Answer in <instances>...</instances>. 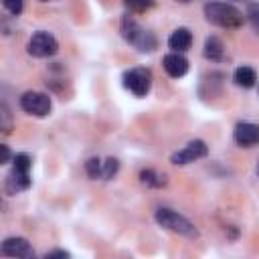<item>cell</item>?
Returning <instances> with one entry per match:
<instances>
[{
	"mask_svg": "<svg viewBox=\"0 0 259 259\" xmlns=\"http://www.w3.org/2000/svg\"><path fill=\"white\" fill-rule=\"evenodd\" d=\"M132 12H146L154 6V0H123Z\"/></svg>",
	"mask_w": 259,
	"mask_h": 259,
	"instance_id": "cell-19",
	"label": "cell"
},
{
	"mask_svg": "<svg viewBox=\"0 0 259 259\" xmlns=\"http://www.w3.org/2000/svg\"><path fill=\"white\" fill-rule=\"evenodd\" d=\"M255 172H257V176H259V160H257V166H255Z\"/></svg>",
	"mask_w": 259,
	"mask_h": 259,
	"instance_id": "cell-25",
	"label": "cell"
},
{
	"mask_svg": "<svg viewBox=\"0 0 259 259\" xmlns=\"http://www.w3.org/2000/svg\"><path fill=\"white\" fill-rule=\"evenodd\" d=\"M117 168H119V162H117L115 158H107V160L103 162L101 178H103V180H109V178H113V176H115V172H117Z\"/></svg>",
	"mask_w": 259,
	"mask_h": 259,
	"instance_id": "cell-18",
	"label": "cell"
},
{
	"mask_svg": "<svg viewBox=\"0 0 259 259\" xmlns=\"http://www.w3.org/2000/svg\"><path fill=\"white\" fill-rule=\"evenodd\" d=\"M247 16H249V22L253 26V30L259 34V2H253L247 10Z\"/></svg>",
	"mask_w": 259,
	"mask_h": 259,
	"instance_id": "cell-20",
	"label": "cell"
},
{
	"mask_svg": "<svg viewBox=\"0 0 259 259\" xmlns=\"http://www.w3.org/2000/svg\"><path fill=\"white\" fill-rule=\"evenodd\" d=\"M20 107H22V111H26L28 115L45 117V115H49L53 103H51V97H49L47 93H40V91H26V93H22V97H20Z\"/></svg>",
	"mask_w": 259,
	"mask_h": 259,
	"instance_id": "cell-6",
	"label": "cell"
},
{
	"mask_svg": "<svg viewBox=\"0 0 259 259\" xmlns=\"http://www.w3.org/2000/svg\"><path fill=\"white\" fill-rule=\"evenodd\" d=\"M67 257H71V253L65 249H55V251H49L45 255V259H67Z\"/></svg>",
	"mask_w": 259,
	"mask_h": 259,
	"instance_id": "cell-22",
	"label": "cell"
},
{
	"mask_svg": "<svg viewBox=\"0 0 259 259\" xmlns=\"http://www.w3.org/2000/svg\"><path fill=\"white\" fill-rule=\"evenodd\" d=\"M30 172H20L16 168H12V172L6 176V182H4V188L8 194H16V192H22L30 186Z\"/></svg>",
	"mask_w": 259,
	"mask_h": 259,
	"instance_id": "cell-11",
	"label": "cell"
},
{
	"mask_svg": "<svg viewBox=\"0 0 259 259\" xmlns=\"http://www.w3.org/2000/svg\"><path fill=\"white\" fill-rule=\"evenodd\" d=\"M123 85L136 97H144L152 87V71L148 67H134L123 73Z\"/></svg>",
	"mask_w": 259,
	"mask_h": 259,
	"instance_id": "cell-4",
	"label": "cell"
},
{
	"mask_svg": "<svg viewBox=\"0 0 259 259\" xmlns=\"http://www.w3.org/2000/svg\"><path fill=\"white\" fill-rule=\"evenodd\" d=\"M30 166H32V160L28 154H16L12 160V168H16L20 172H30Z\"/></svg>",
	"mask_w": 259,
	"mask_h": 259,
	"instance_id": "cell-17",
	"label": "cell"
},
{
	"mask_svg": "<svg viewBox=\"0 0 259 259\" xmlns=\"http://www.w3.org/2000/svg\"><path fill=\"white\" fill-rule=\"evenodd\" d=\"M156 223H158L160 227H164V229H168V231H172V233L184 235V237H194V235H196L194 225H192L186 217L178 214V212L172 210V208H158V210H156Z\"/></svg>",
	"mask_w": 259,
	"mask_h": 259,
	"instance_id": "cell-3",
	"label": "cell"
},
{
	"mask_svg": "<svg viewBox=\"0 0 259 259\" xmlns=\"http://www.w3.org/2000/svg\"><path fill=\"white\" fill-rule=\"evenodd\" d=\"M204 57L208 61H223L225 59V45L219 36H206L204 40Z\"/></svg>",
	"mask_w": 259,
	"mask_h": 259,
	"instance_id": "cell-13",
	"label": "cell"
},
{
	"mask_svg": "<svg viewBox=\"0 0 259 259\" xmlns=\"http://www.w3.org/2000/svg\"><path fill=\"white\" fill-rule=\"evenodd\" d=\"M178 2H188V0H178Z\"/></svg>",
	"mask_w": 259,
	"mask_h": 259,
	"instance_id": "cell-26",
	"label": "cell"
},
{
	"mask_svg": "<svg viewBox=\"0 0 259 259\" xmlns=\"http://www.w3.org/2000/svg\"><path fill=\"white\" fill-rule=\"evenodd\" d=\"M28 53L36 59H47V57H53L57 51H59V42L57 38L47 32V30H38L34 32L30 38H28Z\"/></svg>",
	"mask_w": 259,
	"mask_h": 259,
	"instance_id": "cell-5",
	"label": "cell"
},
{
	"mask_svg": "<svg viewBox=\"0 0 259 259\" xmlns=\"http://www.w3.org/2000/svg\"><path fill=\"white\" fill-rule=\"evenodd\" d=\"M140 178H142V182H144L146 186H152V188H160V186L166 184L164 176L158 174V172H154V170H142V172H140Z\"/></svg>",
	"mask_w": 259,
	"mask_h": 259,
	"instance_id": "cell-15",
	"label": "cell"
},
{
	"mask_svg": "<svg viewBox=\"0 0 259 259\" xmlns=\"http://www.w3.org/2000/svg\"><path fill=\"white\" fill-rule=\"evenodd\" d=\"M2 4H4V8L10 12V14H14V16H18L20 12H22V6H24V0H2Z\"/></svg>",
	"mask_w": 259,
	"mask_h": 259,
	"instance_id": "cell-21",
	"label": "cell"
},
{
	"mask_svg": "<svg viewBox=\"0 0 259 259\" xmlns=\"http://www.w3.org/2000/svg\"><path fill=\"white\" fill-rule=\"evenodd\" d=\"M162 65H164V71H166L170 77H174V79L184 77L186 71H188V61H186V57H182V55L176 53V51L168 53V55L164 57Z\"/></svg>",
	"mask_w": 259,
	"mask_h": 259,
	"instance_id": "cell-10",
	"label": "cell"
},
{
	"mask_svg": "<svg viewBox=\"0 0 259 259\" xmlns=\"http://www.w3.org/2000/svg\"><path fill=\"white\" fill-rule=\"evenodd\" d=\"M0 152H2L0 162H2V164H6V162L10 160V150H8V146H4V144H2V146H0Z\"/></svg>",
	"mask_w": 259,
	"mask_h": 259,
	"instance_id": "cell-24",
	"label": "cell"
},
{
	"mask_svg": "<svg viewBox=\"0 0 259 259\" xmlns=\"http://www.w3.org/2000/svg\"><path fill=\"white\" fill-rule=\"evenodd\" d=\"M101 170H103V162L99 158H89L85 162V172L89 174V178H101Z\"/></svg>",
	"mask_w": 259,
	"mask_h": 259,
	"instance_id": "cell-16",
	"label": "cell"
},
{
	"mask_svg": "<svg viewBox=\"0 0 259 259\" xmlns=\"http://www.w3.org/2000/svg\"><path fill=\"white\" fill-rule=\"evenodd\" d=\"M233 138L239 146L243 148H251V146H257L259 144V125L257 123H251V121H241L235 125V132H233Z\"/></svg>",
	"mask_w": 259,
	"mask_h": 259,
	"instance_id": "cell-9",
	"label": "cell"
},
{
	"mask_svg": "<svg viewBox=\"0 0 259 259\" xmlns=\"http://www.w3.org/2000/svg\"><path fill=\"white\" fill-rule=\"evenodd\" d=\"M2 255L6 257H18V259H32L34 251L30 243L24 237H8L2 243Z\"/></svg>",
	"mask_w": 259,
	"mask_h": 259,
	"instance_id": "cell-8",
	"label": "cell"
},
{
	"mask_svg": "<svg viewBox=\"0 0 259 259\" xmlns=\"http://www.w3.org/2000/svg\"><path fill=\"white\" fill-rule=\"evenodd\" d=\"M206 154H208L206 144H204L202 140H192V142H188L182 150L174 152V154L170 156V162L176 164V166H184V164H190V162H194V160L204 158Z\"/></svg>",
	"mask_w": 259,
	"mask_h": 259,
	"instance_id": "cell-7",
	"label": "cell"
},
{
	"mask_svg": "<svg viewBox=\"0 0 259 259\" xmlns=\"http://www.w3.org/2000/svg\"><path fill=\"white\" fill-rule=\"evenodd\" d=\"M121 34H123V38L134 47V49H138L140 53H152L156 47H158V40H156V36L150 32V30H146L144 26H140L134 18H130V16H123V20H121Z\"/></svg>",
	"mask_w": 259,
	"mask_h": 259,
	"instance_id": "cell-2",
	"label": "cell"
},
{
	"mask_svg": "<svg viewBox=\"0 0 259 259\" xmlns=\"http://www.w3.org/2000/svg\"><path fill=\"white\" fill-rule=\"evenodd\" d=\"M233 81H235L239 87L249 89V87H253V85L257 83V73H255V69L243 65V67L235 69V73H233Z\"/></svg>",
	"mask_w": 259,
	"mask_h": 259,
	"instance_id": "cell-14",
	"label": "cell"
},
{
	"mask_svg": "<svg viewBox=\"0 0 259 259\" xmlns=\"http://www.w3.org/2000/svg\"><path fill=\"white\" fill-rule=\"evenodd\" d=\"M190 45H192V32H190L188 28H184V26L176 28V30L170 34V38H168V47H170L172 51H176V53L188 51Z\"/></svg>",
	"mask_w": 259,
	"mask_h": 259,
	"instance_id": "cell-12",
	"label": "cell"
},
{
	"mask_svg": "<svg viewBox=\"0 0 259 259\" xmlns=\"http://www.w3.org/2000/svg\"><path fill=\"white\" fill-rule=\"evenodd\" d=\"M2 117H4V123H2V130L8 134L10 132V123H8V109H6V105H2Z\"/></svg>",
	"mask_w": 259,
	"mask_h": 259,
	"instance_id": "cell-23",
	"label": "cell"
},
{
	"mask_svg": "<svg viewBox=\"0 0 259 259\" xmlns=\"http://www.w3.org/2000/svg\"><path fill=\"white\" fill-rule=\"evenodd\" d=\"M204 18L221 28H237L245 20L243 12L227 2H208L204 6Z\"/></svg>",
	"mask_w": 259,
	"mask_h": 259,
	"instance_id": "cell-1",
	"label": "cell"
}]
</instances>
